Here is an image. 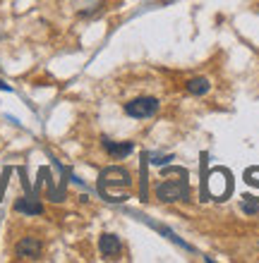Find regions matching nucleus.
Wrapping results in <instances>:
<instances>
[{
    "instance_id": "obj_3",
    "label": "nucleus",
    "mask_w": 259,
    "mask_h": 263,
    "mask_svg": "<svg viewBox=\"0 0 259 263\" xmlns=\"http://www.w3.org/2000/svg\"><path fill=\"white\" fill-rule=\"evenodd\" d=\"M41 251H43V247L36 237H24V239H20L17 247H14L17 258H41Z\"/></svg>"
},
{
    "instance_id": "obj_1",
    "label": "nucleus",
    "mask_w": 259,
    "mask_h": 263,
    "mask_svg": "<svg viewBox=\"0 0 259 263\" xmlns=\"http://www.w3.org/2000/svg\"><path fill=\"white\" fill-rule=\"evenodd\" d=\"M189 194V187H187V177L180 182H163V184H159L156 187V196L161 201H182V199H187Z\"/></svg>"
},
{
    "instance_id": "obj_7",
    "label": "nucleus",
    "mask_w": 259,
    "mask_h": 263,
    "mask_svg": "<svg viewBox=\"0 0 259 263\" xmlns=\"http://www.w3.org/2000/svg\"><path fill=\"white\" fill-rule=\"evenodd\" d=\"M103 148L111 153L113 158H125V156H130V153H132L134 146L130 144V141H125V144H118V141H111V139H103Z\"/></svg>"
},
{
    "instance_id": "obj_8",
    "label": "nucleus",
    "mask_w": 259,
    "mask_h": 263,
    "mask_svg": "<svg viewBox=\"0 0 259 263\" xmlns=\"http://www.w3.org/2000/svg\"><path fill=\"white\" fill-rule=\"evenodd\" d=\"M209 89H211V84H209V79H204V77H195V79L187 82V91L195 93V96H204Z\"/></svg>"
},
{
    "instance_id": "obj_11",
    "label": "nucleus",
    "mask_w": 259,
    "mask_h": 263,
    "mask_svg": "<svg viewBox=\"0 0 259 263\" xmlns=\"http://www.w3.org/2000/svg\"><path fill=\"white\" fill-rule=\"evenodd\" d=\"M0 91H12V86H10V84H5L3 79H0Z\"/></svg>"
},
{
    "instance_id": "obj_5",
    "label": "nucleus",
    "mask_w": 259,
    "mask_h": 263,
    "mask_svg": "<svg viewBox=\"0 0 259 263\" xmlns=\"http://www.w3.org/2000/svg\"><path fill=\"white\" fill-rule=\"evenodd\" d=\"M98 249H101V254H103V256L115 258V256H120L123 244H120V239L115 235H101V239H98Z\"/></svg>"
},
{
    "instance_id": "obj_10",
    "label": "nucleus",
    "mask_w": 259,
    "mask_h": 263,
    "mask_svg": "<svg viewBox=\"0 0 259 263\" xmlns=\"http://www.w3.org/2000/svg\"><path fill=\"white\" fill-rule=\"evenodd\" d=\"M243 211L245 213H257V206L254 203H243Z\"/></svg>"
},
{
    "instance_id": "obj_4",
    "label": "nucleus",
    "mask_w": 259,
    "mask_h": 263,
    "mask_svg": "<svg viewBox=\"0 0 259 263\" xmlns=\"http://www.w3.org/2000/svg\"><path fill=\"white\" fill-rule=\"evenodd\" d=\"M108 184V187H127L130 184V173L123 170V167H108L101 173V187Z\"/></svg>"
},
{
    "instance_id": "obj_2",
    "label": "nucleus",
    "mask_w": 259,
    "mask_h": 263,
    "mask_svg": "<svg viewBox=\"0 0 259 263\" xmlns=\"http://www.w3.org/2000/svg\"><path fill=\"white\" fill-rule=\"evenodd\" d=\"M159 110V101L156 98H134L130 103H125V112L130 118H151Z\"/></svg>"
},
{
    "instance_id": "obj_9",
    "label": "nucleus",
    "mask_w": 259,
    "mask_h": 263,
    "mask_svg": "<svg viewBox=\"0 0 259 263\" xmlns=\"http://www.w3.org/2000/svg\"><path fill=\"white\" fill-rule=\"evenodd\" d=\"M170 160V156H166V158H163V156H154V160H151V163H156V165H163V163H168Z\"/></svg>"
},
{
    "instance_id": "obj_6",
    "label": "nucleus",
    "mask_w": 259,
    "mask_h": 263,
    "mask_svg": "<svg viewBox=\"0 0 259 263\" xmlns=\"http://www.w3.org/2000/svg\"><path fill=\"white\" fill-rule=\"evenodd\" d=\"M14 211H17V213H24V215H41L43 206L36 199H31V196H24V199L14 201Z\"/></svg>"
}]
</instances>
